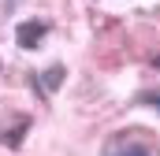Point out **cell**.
I'll list each match as a JSON object with an SVG mask.
<instances>
[{
  "instance_id": "3",
  "label": "cell",
  "mask_w": 160,
  "mask_h": 156,
  "mask_svg": "<svg viewBox=\"0 0 160 156\" xmlns=\"http://www.w3.org/2000/svg\"><path fill=\"white\" fill-rule=\"evenodd\" d=\"M142 104H153V108H160V93H142Z\"/></svg>"
},
{
  "instance_id": "2",
  "label": "cell",
  "mask_w": 160,
  "mask_h": 156,
  "mask_svg": "<svg viewBox=\"0 0 160 156\" xmlns=\"http://www.w3.org/2000/svg\"><path fill=\"white\" fill-rule=\"evenodd\" d=\"M108 156H160L157 149H149V145H138V141H130V145H123V149H112Z\"/></svg>"
},
{
  "instance_id": "1",
  "label": "cell",
  "mask_w": 160,
  "mask_h": 156,
  "mask_svg": "<svg viewBox=\"0 0 160 156\" xmlns=\"http://www.w3.org/2000/svg\"><path fill=\"white\" fill-rule=\"evenodd\" d=\"M15 37H19V45H22V48H38V45H41V37H45V22H38V19L22 22Z\"/></svg>"
},
{
  "instance_id": "4",
  "label": "cell",
  "mask_w": 160,
  "mask_h": 156,
  "mask_svg": "<svg viewBox=\"0 0 160 156\" xmlns=\"http://www.w3.org/2000/svg\"><path fill=\"white\" fill-rule=\"evenodd\" d=\"M153 63H157V67H160V56H157V60H153Z\"/></svg>"
}]
</instances>
